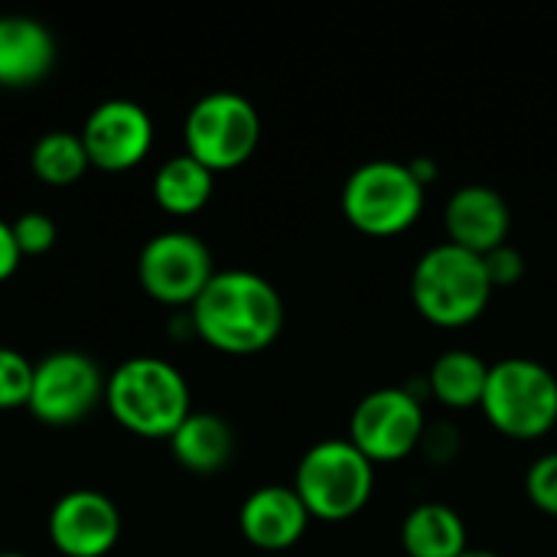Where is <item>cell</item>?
Returning <instances> with one entry per match:
<instances>
[{
	"label": "cell",
	"mask_w": 557,
	"mask_h": 557,
	"mask_svg": "<svg viewBox=\"0 0 557 557\" xmlns=\"http://www.w3.org/2000/svg\"><path fill=\"white\" fill-rule=\"evenodd\" d=\"M428 189L401 160H369L343 183V215L369 238L405 235L424 212Z\"/></svg>",
	"instance_id": "obj_6"
},
{
	"label": "cell",
	"mask_w": 557,
	"mask_h": 557,
	"mask_svg": "<svg viewBox=\"0 0 557 557\" xmlns=\"http://www.w3.org/2000/svg\"><path fill=\"white\" fill-rule=\"evenodd\" d=\"M460 444H463V437H460V428H457V424H450V421H428L418 450H421L431 463L447 467V463L457 460Z\"/></svg>",
	"instance_id": "obj_24"
},
{
	"label": "cell",
	"mask_w": 557,
	"mask_h": 557,
	"mask_svg": "<svg viewBox=\"0 0 557 557\" xmlns=\"http://www.w3.org/2000/svg\"><path fill=\"white\" fill-rule=\"evenodd\" d=\"M170 454L196 476L222 473L235 454V431L215 411H193L170 437Z\"/></svg>",
	"instance_id": "obj_16"
},
{
	"label": "cell",
	"mask_w": 557,
	"mask_h": 557,
	"mask_svg": "<svg viewBox=\"0 0 557 557\" xmlns=\"http://www.w3.org/2000/svg\"><path fill=\"white\" fill-rule=\"evenodd\" d=\"M525 496L542 516L557 519V450H548L539 460H532L525 473Z\"/></svg>",
	"instance_id": "obj_22"
},
{
	"label": "cell",
	"mask_w": 557,
	"mask_h": 557,
	"mask_svg": "<svg viewBox=\"0 0 557 557\" xmlns=\"http://www.w3.org/2000/svg\"><path fill=\"white\" fill-rule=\"evenodd\" d=\"M401 548L408 557H460L470 552L467 522L444 503H418L401 522Z\"/></svg>",
	"instance_id": "obj_17"
},
{
	"label": "cell",
	"mask_w": 557,
	"mask_h": 557,
	"mask_svg": "<svg viewBox=\"0 0 557 557\" xmlns=\"http://www.w3.org/2000/svg\"><path fill=\"white\" fill-rule=\"evenodd\" d=\"M294 493L317 522H349L356 519L375 493V463L366 460L349 437H330L313 444L297 470Z\"/></svg>",
	"instance_id": "obj_5"
},
{
	"label": "cell",
	"mask_w": 557,
	"mask_h": 557,
	"mask_svg": "<svg viewBox=\"0 0 557 557\" xmlns=\"http://www.w3.org/2000/svg\"><path fill=\"white\" fill-rule=\"evenodd\" d=\"M483 418L509 441H542L557 428V375L539 359L509 356L490 366Z\"/></svg>",
	"instance_id": "obj_4"
},
{
	"label": "cell",
	"mask_w": 557,
	"mask_h": 557,
	"mask_svg": "<svg viewBox=\"0 0 557 557\" xmlns=\"http://www.w3.org/2000/svg\"><path fill=\"white\" fill-rule=\"evenodd\" d=\"M215 277L209 245L183 228L153 235L137 258V281L144 294L163 307H193Z\"/></svg>",
	"instance_id": "obj_10"
},
{
	"label": "cell",
	"mask_w": 557,
	"mask_h": 557,
	"mask_svg": "<svg viewBox=\"0 0 557 557\" xmlns=\"http://www.w3.org/2000/svg\"><path fill=\"white\" fill-rule=\"evenodd\" d=\"M408 166H411V173H414V180L428 189L431 183H437V163L431 160V157H414V160H408Z\"/></svg>",
	"instance_id": "obj_27"
},
{
	"label": "cell",
	"mask_w": 557,
	"mask_h": 557,
	"mask_svg": "<svg viewBox=\"0 0 557 557\" xmlns=\"http://www.w3.org/2000/svg\"><path fill=\"white\" fill-rule=\"evenodd\" d=\"M310 512L294 486H258L238 509V529L258 552H290L310 529Z\"/></svg>",
	"instance_id": "obj_14"
},
{
	"label": "cell",
	"mask_w": 557,
	"mask_h": 557,
	"mask_svg": "<svg viewBox=\"0 0 557 557\" xmlns=\"http://www.w3.org/2000/svg\"><path fill=\"white\" fill-rule=\"evenodd\" d=\"M212 193H215V173L206 170L189 153H176L163 160L160 170L153 173V202L173 219H189L202 212Z\"/></svg>",
	"instance_id": "obj_18"
},
{
	"label": "cell",
	"mask_w": 557,
	"mask_h": 557,
	"mask_svg": "<svg viewBox=\"0 0 557 557\" xmlns=\"http://www.w3.org/2000/svg\"><path fill=\"white\" fill-rule=\"evenodd\" d=\"M428 379V392L437 405L447 411H470L480 408L486 379H490V362L470 349H447L434 359Z\"/></svg>",
	"instance_id": "obj_19"
},
{
	"label": "cell",
	"mask_w": 557,
	"mask_h": 557,
	"mask_svg": "<svg viewBox=\"0 0 557 557\" xmlns=\"http://www.w3.org/2000/svg\"><path fill=\"white\" fill-rule=\"evenodd\" d=\"M186 153L212 173L245 166L261 144V114L238 91L202 95L183 121Z\"/></svg>",
	"instance_id": "obj_7"
},
{
	"label": "cell",
	"mask_w": 557,
	"mask_h": 557,
	"mask_svg": "<svg viewBox=\"0 0 557 557\" xmlns=\"http://www.w3.org/2000/svg\"><path fill=\"white\" fill-rule=\"evenodd\" d=\"M10 225H13V238H16V248H20L23 258L46 255L59 238V228L46 212H23Z\"/></svg>",
	"instance_id": "obj_23"
},
{
	"label": "cell",
	"mask_w": 557,
	"mask_h": 557,
	"mask_svg": "<svg viewBox=\"0 0 557 557\" xmlns=\"http://www.w3.org/2000/svg\"><path fill=\"white\" fill-rule=\"evenodd\" d=\"M0 557H29V555H20V552H0Z\"/></svg>",
	"instance_id": "obj_29"
},
{
	"label": "cell",
	"mask_w": 557,
	"mask_h": 557,
	"mask_svg": "<svg viewBox=\"0 0 557 557\" xmlns=\"http://www.w3.org/2000/svg\"><path fill=\"white\" fill-rule=\"evenodd\" d=\"M20 261H23V255H20V248H16L13 225L0 219V284L10 281V277L16 274Z\"/></svg>",
	"instance_id": "obj_26"
},
{
	"label": "cell",
	"mask_w": 557,
	"mask_h": 557,
	"mask_svg": "<svg viewBox=\"0 0 557 557\" xmlns=\"http://www.w3.org/2000/svg\"><path fill=\"white\" fill-rule=\"evenodd\" d=\"M46 532L62 557H104L121 539V512L98 490H72L52 503Z\"/></svg>",
	"instance_id": "obj_12"
},
{
	"label": "cell",
	"mask_w": 557,
	"mask_h": 557,
	"mask_svg": "<svg viewBox=\"0 0 557 557\" xmlns=\"http://www.w3.org/2000/svg\"><path fill=\"white\" fill-rule=\"evenodd\" d=\"M509 228H512V209L506 196L493 186L467 183L454 189L444 206L447 242L480 258L499 245H509Z\"/></svg>",
	"instance_id": "obj_13"
},
{
	"label": "cell",
	"mask_w": 557,
	"mask_h": 557,
	"mask_svg": "<svg viewBox=\"0 0 557 557\" xmlns=\"http://www.w3.org/2000/svg\"><path fill=\"white\" fill-rule=\"evenodd\" d=\"M493 294L483 258L467 248L441 242L414 261L411 304L418 317L437 330L473 326L486 313Z\"/></svg>",
	"instance_id": "obj_3"
},
{
	"label": "cell",
	"mask_w": 557,
	"mask_h": 557,
	"mask_svg": "<svg viewBox=\"0 0 557 557\" xmlns=\"http://www.w3.org/2000/svg\"><path fill=\"white\" fill-rule=\"evenodd\" d=\"M29 392H33V362L16 349L0 346V411L26 408Z\"/></svg>",
	"instance_id": "obj_21"
},
{
	"label": "cell",
	"mask_w": 557,
	"mask_h": 557,
	"mask_svg": "<svg viewBox=\"0 0 557 557\" xmlns=\"http://www.w3.org/2000/svg\"><path fill=\"white\" fill-rule=\"evenodd\" d=\"M104 408L124 431L147 441H170L193 414L186 375L160 356H134L111 369Z\"/></svg>",
	"instance_id": "obj_2"
},
{
	"label": "cell",
	"mask_w": 557,
	"mask_h": 557,
	"mask_svg": "<svg viewBox=\"0 0 557 557\" xmlns=\"http://www.w3.org/2000/svg\"><path fill=\"white\" fill-rule=\"evenodd\" d=\"M424 428V401L408 385L379 388L356 405L349 418V444L375 467L398 463L421 447Z\"/></svg>",
	"instance_id": "obj_9"
},
{
	"label": "cell",
	"mask_w": 557,
	"mask_h": 557,
	"mask_svg": "<svg viewBox=\"0 0 557 557\" xmlns=\"http://www.w3.org/2000/svg\"><path fill=\"white\" fill-rule=\"evenodd\" d=\"M88 166L91 163H88L85 144L72 131H49V134H42L33 144V153H29L33 176L42 186H52V189H62V186L78 183Z\"/></svg>",
	"instance_id": "obj_20"
},
{
	"label": "cell",
	"mask_w": 557,
	"mask_h": 557,
	"mask_svg": "<svg viewBox=\"0 0 557 557\" xmlns=\"http://www.w3.org/2000/svg\"><path fill=\"white\" fill-rule=\"evenodd\" d=\"M104 382L108 375L91 356L59 349L33 362V392L26 408L39 424L72 428L104 401Z\"/></svg>",
	"instance_id": "obj_8"
},
{
	"label": "cell",
	"mask_w": 557,
	"mask_h": 557,
	"mask_svg": "<svg viewBox=\"0 0 557 557\" xmlns=\"http://www.w3.org/2000/svg\"><path fill=\"white\" fill-rule=\"evenodd\" d=\"M55 65V36L52 29L23 13L0 16V85L29 88L39 85Z\"/></svg>",
	"instance_id": "obj_15"
},
{
	"label": "cell",
	"mask_w": 557,
	"mask_h": 557,
	"mask_svg": "<svg viewBox=\"0 0 557 557\" xmlns=\"http://www.w3.org/2000/svg\"><path fill=\"white\" fill-rule=\"evenodd\" d=\"M460 557H503V555H496V552H486V548H470L467 555H460Z\"/></svg>",
	"instance_id": "obj_28"
},
{
	"label": "cell",
	"mask_w": 557,
	"mask_h": 557,
	"mask_svg": "<svg viewBox=\"0 0 557 557\" xmlns=\"http://www.w3.org/2000/svg\"><path fill=\"white\" fill-rule=\"evenodd\" d=\"M483 264H486V274H490L493 290H499V287H516V284L525 277V255H522L516 245H499V248H493L490 255H483Z\"/></svg>",
	"instance_id": "obj_25"
},
{
	"label": "cell",
	"mask_w": 557,
	"mask_h": 557,
	"mask_svg": "<svg viewBox=\"0 0 557 557\" xmlns=\"http://www.w3.org/2000/svg\"><path fill=\"white\" fill-rule=\"evenodd\" d=\"M196 339L225 356H255L277 343L284 330V300L277 287L245 268L215 271L189 307Z\"/></svg>",
	"instance_id": "obj_1"
},
{
	"label": "cell",
	"mask_w": 557,
	"mask_h": 557,
	"mask_svg": "<svg viewBox=\"0 0 557 557\" xmlns=\"http://www.w3.org/2000/svg\"><path fill=\"white\" fill-rule=\"evenodd\" d=\"M88 163L104 173L140 166L153 150V117L131 98H108L91 108L78 131Z\"/></svg>",
	"instance_id": "obj_11"
}]
</instances>
